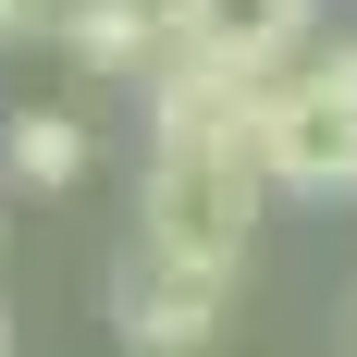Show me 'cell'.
<instances>
[{
    "label": "cell",
    "mask_w": 357,
    "mask_h": 357,
    "mask_svg": "<svg viewBox=\"0 0 357 357\" xmlns=\"http://www.w3.org/2000/svg\"><path fill=\"white\" fill-rule=\"evenodd\" d=\"M259 86H222L197 62H160L148 74V185H136V247L160 259H210V271H247V234H259V123H247Z\"/></svg>",
    "instance_id": "6da1fadb"
},
{
    "label": "cell",
    "mask_w": 357,
    "mask_h": 357,
    "mask_svg": "<svg viewBox=\"0 0 357 357\" xmlns=\"http://www.w3.org/2000/svg\"><path fill=\"white\" fill-rule=\"evenodd\" d=\"M247 123H259V173L284 197H357V86L333 74V50L271 74L247 99Z\"/></svg>",
    "instance_id": "7a4b0ae2"
},
{
    "label": "cell",
    "mask_w": 357,
    "mask_h": 357,
    "mask_svg": "<svg viewBox=\"0 0 357 357\" xmlns=\"http://www.w3.org/2000/svg\"><path fill=\"white\" fill-rule=\"evenodd\" d=\"M160 13H173V62L222 74V86H271L321 37V0H160Z\"/></svg>",
    "instance_id": "3957f363"
},
{
    "label": "cell",
    "mask_w": 357,
    "mask_h": 357,
    "mask_svg": "<svg viewBox=\"0 0 357 357\" xmlns=\"http://www.w3.org/2000/svg\"><path fill=\"white\" fill-rule=\"evenodd\" d=\"M111 321H123V357H210L222 321H234V271L136 247V259H123V284H111Z\"/></svg>",
    "instance_id": "277c9868"
},
{
    "label": "cell",
    "mask_w": 357,
    "mask_h": 357,
    "mask_svg": "<svg viewBox=\"0 0 357 357\" xmlns=\"http://www.w3.org/2000/svg\"><path fill=\"white\" fill-rule=\"evenodd\" d=\"M50 50H62L74 74H111V86L136 74V86H148V74L173 62V13H160V0H62Z\"/></svg>",
    "instance_id": "5b68a950"
},
{
    "label": "cell",
    "mask_w": 357,
    "mask_h": 357,
    "mask_svg": "<svg viewBox=\"0 0 357 357\" xmlns=\"http://www.w3.org/2000/svg\"><path fill=\"white\" fill-rule=\"evenodd\" d=\"M86 160H99L86 111H13V123H0V173H13V185H37V197L86 185Z\"/></svg>",
    "instance_id": "8992f818"
},
{
    "label": "cell",
    "mask_w": 357,
    "mask_h": 357,
    "mask_svg": "<svg viewBox=\"0 0 357 357\" xmlns=\"http://www.w3.org/2000/svg\"><path fill=\"white\" fill-rule=\"evenodd\" d=\"M50 25H62V0H0V50H37Z\"/></svg>",
    "instance_id": "52a82bcc"
},
{
    "label": "cell",
    "mask_w": 357,
    "mask_h": 357,
    "mask_svg": "<svg viewBox=\"0 0 357 357\" xmlns=\"http://www.w3.org/2000/svg\"><path fill=\"white\" fill-rule=\"evenodd\" d=\"M333 74H345V86H357V37H333Z\"/></svg>",
    "instance_id": "ba28073f"
},
{
    "label": "cell",
    "mask_w": 357,
    "mask_h": 357,
    "mask_svg": "<svg viewBox=\"0 0 357 357\" xmlns=\"http://www.w3.org/2000/svg\"><path fill=\"white\" fill-rule=\"evenodd\" d=\"M345 345H357V296H345Z\"/></svg>",
    "instance_id": "9c48e42d"
},
{
    "label": "cell",
    "mask_w": 357,
    "mask_h": 357,
    "mask_svg": "<svg viewBox=\"0 0 357 357\" xmlns=\"http://www.w3.org/2000/svg\"><path fill=\"white\" fill-rule=\"evenodd\" d=\"M0 357H13V321H0Z\"/></svg>",
    "instance_id": "30bf717a"
}]
</instances>
